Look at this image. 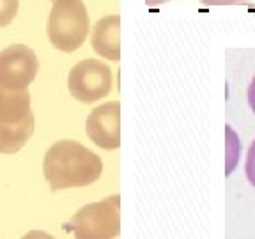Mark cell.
<instances>
[{
    "label": "cell",
    "instance_id": "obj_7",
    "mask_svg": "<svg viewBox=\"0 0 255 239\" xmlns=\"http://www.w3.org/2000/svg\"><path fill=\"white\" fill-rule=\"evenodd\" d=\"M92 50L108 60L121 59V16L110 14L101 18L92 28Z\"/></svg>",
    "mask_w": 255,
    "mask_h": 239
},
{
    "label": "cell",
    "instance_id": "obj_8",
    "mask_svg": "<svg viewBox=\"0 0 255 239\" xmlns=\"http://www.w3.org/2000/svg\"><path fill=\"white\" fill-rule=\"evenodd\" d=\"M32 114L28 91H7L0 87V122L16 124Z\"/></svg>",
    "mask_w": 255,
    "mask_h": 239
},
{
    "label": "cell",
    "instance_id": "obj_9",
    "mask_svg": "<svg viewBox=\"0 0 255 239\" xmlns=\"http://www.w3.org/2000/svg\"><path fill=\"white\" fill-rule=\"evenodd\" d=\"M34 133V114L16 124L0 122V154L18 152Z\"/></svg>",
    "mask_w": 255,
    "mask_h": 239
},
{
    "label": "cell",
    "instance_id": "obj_15",
    "mask_svg": "<svg viewBox=\"0 0 255 239\" xmlns=\"http://www.w3.org/2000/svg\"><path fill=\"white\" fill-rule=\"evenodd\" d=\"M165 2H168V0H145V4L151 5V7H154V5H159V4H165Z\"/></svg>",
    "mask_w": 255,
    "mask_h": 239
},
{
    "label": "cell",
    "instance_id": "obj_10",
    "mask_svg": "<svg viewBox=\"0 0 255 239\" xmlns=\"http://www.w3.org/2000/svg\"><path fill=\"white\" fill-rule=\"evenodd\" d=\"M20 0H0V28L7 27L18 14Z\"/></svg>",
    "mask_w": 255,
    "mask_h": 239
},
{
    "label": "cell",
    "instance_id": "obj_13",
    "mask_svg": "<svg viewBox=\"0 0 255 239\" xmlns=\"http://www.w3.org/2000/svg\"><path fill=\"white\" fill-rule=\"evenodd\" d=\"M202 2L209 5H232V4H239L243 0H202Z\"/></svg>",
    "mask_w": 255,
    "mask_h": 239
},
{
    "label": "cell",
    "instance_id": "obj_4",
    "mask_svg": "<svg viewBox=\"0 0 255 239\" xmlns=\"http://www.w3.org/2000/svg\"><path fill=\"white\" fill-rule=\"evenodd\" d=\"M112 69L98 59L80 60L68 75V89L71 96L85 105L107 98L112 91Z\"/></svg>",
    "mask_w": 255,
    "mask_h": 239
},
{
    "label": "cell",
    "instance_id": "obj_5",
    "mask_svg": "<svg viewBox=\"0 0 255 239\" xmlns=\"http://www.w3.org/2000/svg\"><path fill=\"white\" fill-rule=\"evenodd\" d=\"M39 71L36 52L27 44H11L0 52V87L25 91Z\"/></svg>",
    "mask_w": 255,
    "mask_h": 239
},
{
    "label": "cell",
    "instance_id": "obj_2",
    "mask_svg": "<svg viewBox=\"0 0 255 239\" xmlns=\"http://www.w3.org/2000/svg\"><path fill=\"white\" fill-rule=\"evenodd\" d=\"M91 30L84 0H53L46 32L53 48L71 53L85 43Z\"/></svg>",
    "mask_w": 255,
    "mask_h": 239
},
{
    "label": "cell",
    "instance_id": "obj_12",
    "mask_svg": "<svg viewBox=\"0 0 255 239\" xmlns=\"http://www.w3.org/2000/svg\"><path fill=\"white\" fill-rule=\"evenodd\" d=\"M21 239H55V238L44 231H30V232H27Z\"/></svg>",
    "mask_w": 255,
    "mask_h": 239
},
{
    "label": "cell",
    "instance_id": "obj_6",
    "mask_svg": "<svg viewBox=\"0 0 255 239\" xmlns=\"http://www.w3.org/2000/svg\"><path fill=\"white\" fill-rule=\"evenodd\" d=\"M87 135L98 147L114 151L121 145V103L108 101L100 105L87 117Z\"/></svg>",
    "mask_w": 255,
    "mask_h": 239
},
{
    "label": "cell",
    "instance_id": "obj_1",
    "mask_svg": "<svg viewBox=\"0 0 255 239\" xmlns=\"http://www.w3.org/2000/svg\"><path fill=\"white\" fill-rule=\"evenodd\" d=\"M43 174L53 191L84 188L101 177L103 161L80 142L59 140L44 154Z\"/></svg>",
    "mask_w": 255,
    "mask_h": 239
},
{
    "label": "cell",
    "instance_id": "obj_14",
    "mask_svg": "<svg viewBox=\"0 0 255 239\" xmlns=\"http://www.w3.org/2000/svg\"><path fill=\"white\" fill-rule=\"evenodd\" d=\"M248 103H250V108L255 114V76H254V80H252L250 87H248Z\"/></svg>",
    "mask_w": 255,
    "mask_h": 239
},
{
    "label": "cell",
    "instance_id": "obj_11",
    "mask_svg": "<svg viewBox=\"0 0 255 239\" xmlns=\"http://www.w3.org/2000/svg\"><path fill=\"white\" fill-rule=\"evenodd\" d=\"M245 170H247V177L252 184L255 186V142L250 145L248 149V156H247V165H245Z\"/></svg>",
    "mask_w": 255,
    "mask_h": 239
},
{
    "label": "cell",
    "instance_id": "obj_3",
    "mask_svg": "<svg viewBox=\"0 0 255 239\" xmlns=\"http://www.w3.org/2000/svg\"><path fill=\"white\" fill-rule=\"evenodd\" d=\"M64 229L75 239H116L121 231V197L114 195L100 202L80 207Z\"/></svg>",
    "mask_w": 255,
    "mask_h": 239
}]
</instances>
